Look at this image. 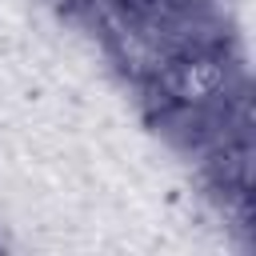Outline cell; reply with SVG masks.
<instances>
[{
	"label": "cell",
	"instance_id": "obj_1",
	"mask_svg": "<svg viewBox=\"0 0 256 256\" xmlns=\"http://www.w3.org/2000/svg\"><path fill=\"white\" fill-rule=\"evenodd\" d=\"M216 84H220V72H216V68H208V64H188L184 76H180V84H176V96H184V100H204V96L216 92Z\"/></svg>",
	"mask_w": 256,
	"mask_h": 256
}]
</instances>
